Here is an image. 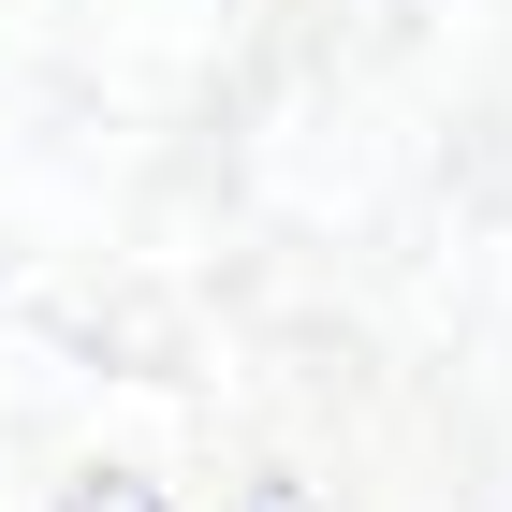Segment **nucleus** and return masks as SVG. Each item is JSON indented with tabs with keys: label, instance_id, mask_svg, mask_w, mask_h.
I'll return each instance as SVG.
<instances>
[{
	"label": "nucleus",
	"instance_id": "f03ea898",
	"mask_svg": "<svg viewBox=\"0 0 512 512\" xmlns=\"http://www.w3.org/2000/svg\"><path fill=\"white\" fill-rule=\"evenodd\" d=\"M235 512H308V498H293V483H249V498H235Z\"/></svg>",
	"mask_w": 512,
	"mask_h": 512
},
{
	"label": "nucleus",
	"instance_id": "f257e3e1",
	"mask_svg": "<svg viewBox=\"0 0 512 512\" xmlns=\"http://www.w3.org/2000/svg\"><path fill=\"white\" fill-rule=\"evenodd\" d=\"M59 512H161V483H132V469H88Z\"/></svg>",
	"mask_w": 512,
	"mask_h": 512
}]
</instances>
